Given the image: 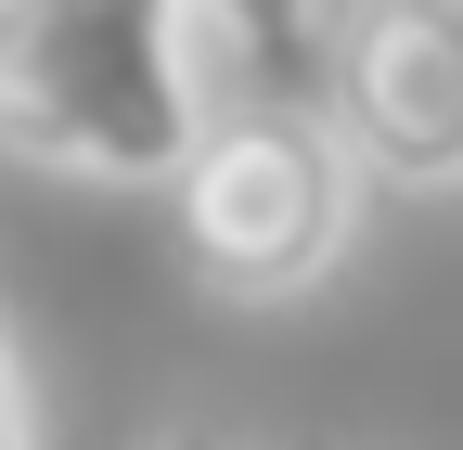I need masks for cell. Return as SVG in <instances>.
<instances>
[{"mask_svg": "<svg viewBox=\"0 0 463 450\" xmlns=\"http://www.w3.org/2000/svg\"><path fill=\"white\" fill-rule=\"evenodd\" d=\"M245 90L206 0H0V155L39 181L167 193Z\"/></svg>", "mask_w": 463, "mask_h": 450, "instance_id": "cell-1", "label": "cell"}, {"mask_svg": "<svg viewBox=\"0 0 463 450\" xmlns=\"http://www.w3.org/2000/svg\"><path fill=\"white\" fill-rule=\"evenodd\" d=\"M347 232H361V155L297 90H245L167 181V245L219 309H297L309 284H335Z\"/></svg>", "mask_w": 463, "mask_h": 450, "instance_id": "cell-2", "label": "cell"}, {"mask_svg": "<svg viewBox=\"0 0 463 450\" xmlns=\"http://www.w3.org/2000/svg\"><path fill=\"white\" fill-rule=\"evenodd\" d=\"M322 117L361 181L463 193V0H347L322 52Z\"/></svg>", "mask_w": 463, "mask_h": 450, "instance_id": "cell-3", "label": "cell"}, {"mask_svg": "<svg viewBox=\"0 0 463 450\" xmlns=\"http://www.w3.org/2000/svg\"><path fill=\"white\" fill-rule=\"evenodd\" d=\"M206 14L245 39V78L258 90L322 103V52H335V14H347V0H206Z\"/></svg>", "mask_w": 463, "mask_h": 450, "instance_id": "cell-4", "label": "cell"}, {"mask_svg": "<svg viewBox=\"0 0 463 450\" xmlns=\"http://www.w3.org/2000/svg\"><path fill=\"white\" fill-rule=\"evenodd\" d=\"M0 450H39V386L14 361V334H0Z\"/></svg>", "mask_w": 463, "mask_h": 450, "instance_id": "cell-5", "label": "cell"}]
</instances>
